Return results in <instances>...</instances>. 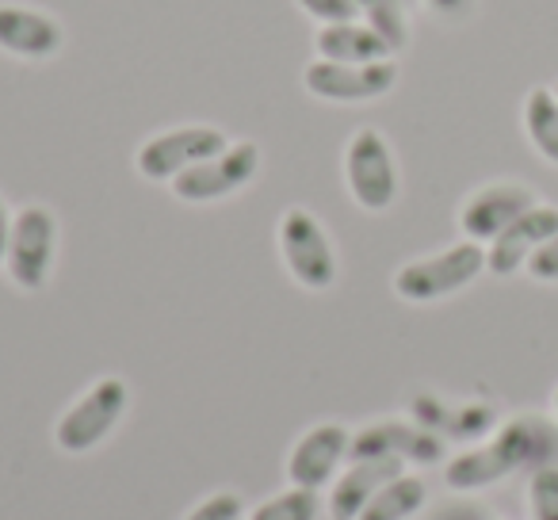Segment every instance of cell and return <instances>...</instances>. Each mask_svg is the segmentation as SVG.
<instances>
[{
	"instance_id": "cell-1",
	"label": "cell",
	"mask_w": 558,
	"mask_h": 520,
	"mask_svg": "<svg viewBox=\"0 0 558 520\" xmlns=\"http://www.w3.org/2000/svg\"><path fill=\"white\" fill-rule=\"evenodd\" d=\"M558 467V418L555 413H517L505 418L482 444H471L444 463V482L456 494H478L512 474Z\"/></svg>"
},
{
	"instance_id": "cell-2",
	"label": "cell",
	"mask_w": 558,
	"mask_h": 520,
	"mask_svg": "<svg viewBox=\"0 0 558 520\" xmlns=\"http://www.w3.org/2000/svg\"><path fill=\"white\" fill-rule=\"evenodd\" d=\"M126 410H131V383L123 375H100L54 421L58 451H65V456H88V451H96L123 425Z\"/></svg>"
},
{
	"instance_id": "cell-3",
	"label": "cell",
	"mask_w": 558,
	"mask_h": 520,
	"mask_svg": "<svg viewBox=\"0 0 558 520\" xmlns=\"http://www.w3.org/2000/svg\"><path fill=\"white\" fill-rule=\"evenodd\" d=\"M486 273V245L478 241H456L448 249H436L428 256H413L395 273V295L402 303L428 306L459 295Z\"/></svg>"
},
{
	"instance_id": "cell-4",
	"label": "cell",
	"mask_w": 558,
	"mask_h": 520,
	"mask_svg": "<svg viewBox=\"0 0 558 520\" xmlns=\"http://www.w3.org/2000/svg\"><path fill=\"white\" fill-rule=\"evenodd\" d=\"M276 245L279 261L288 268V276L303 291H329L341 276V256L329 238V230L322 226V218L306 207H288L279 215L276 226Z\"/></svg>"
},
{
	"instance_id": "cell-5",
	"label": "cell",
	"mask_w": 558,
	"mask_h": 520,
	"mask_svg": "<svg viewBox=\"0 0 558 520\" xmlns=\"http://www.w3.org/2000/svg\"><path fill=\"white\" fill-rule=\"evenodd\" d=\"M344 188L352 203L367 215H387L402 192V172H398L395 146L375 126H360L344 146Z\"/></svg>"
},
{
	"instance_id": "cell-6",
	"label": "cell",
	"mask_w": 558,
	"mask_h": 520,
	"mask_svg": "<svg viewBox=\"0 0 558 520\" xmlns=\"http://www.w3.org/2000/svg\"><path fill=\"white\" fill-rule=\"evenodd\" d=\"M58 215L47 203H27L12 215V238L9 253H4V273H9L12 288L39 295L54 276L58 261Z\"/></svg>"
},
{
	"instance_id": "cell-7",
	"label": "cell",
	"mask_w": 558,
	"mask_h": 520,
	"mask_svg": "<svg viewBox=\"0 0 558 520\" xmlns=\"http://www.w3.org/2000/svg\"><path fill=\"white\" fill-rule=\"evenodd\" d=\"M226 146H230V138H226L222 126H210V123L169 126V131L142 142L138 154H134V169H138V177L154 180V184H172L180 172L222 154Z\"/></svg>"
},
{
	"instance_id": "cell-8",
	"label": "cell",
	"mask_w": 558,
	"mask_h": 520,
	"mask_svg": "<svg viewBox=\"0 0 558 520\" xmlns=\"http://www.w3.org/2000/svg\"><path fill=\"white\" fill-rule=\"evenodd\" d=\"M256 172H260V146L241 138V142H230L222 154L199 161L195 169L180 172L169 188L180 203L203 207V203H222V199H230V195L245 192L256 180Z\"/></svg>"
},
{
	"instance_id": "cell-9",
	"label": "cell",
	"mask_w": 558,
	"mask_h": 520,
	"mask_svg": "<svg viewBox=\"0 0 558 520\" xmlns=\"http://www.w3.org/2000/svg\"><path fill=\"white\" fill-rule=\"evenodd\" d=\"M303 85L322 104H375L395 93L398 62L395 58H383V62L344 65V62L314 58L303 70Z\"/></svg>"
},
{
	"instance_id": "cell-10",
	"label": "cell",
	"mask_w": 558,
	"mask_h": 520,
	"mask_svg": "<svg viewBox=\"0 0 558 520\" xmlns=\"http://www.w3.org/2000/svg\"><path fill=\"white\" fill-rule=\"evenodd\" d=\"M410 418L444 444H482L497 425L501 413L494 402H478V398H444L436 390H417L410 398Z\"/></svg>"
},
{
	"instance_id": "cell-11",
	"label": "cell",
	"mask_w": 558,
	"mask_h": 520,
	"mask_svg": "<svg viewBox=\"0 0 558 520\" xmlns=\"http://www.w3.org/2000/svg\"><path fill=\"white\" fill-rule=\"evenodd\" d=\"M539 203L532 184L524 180H489V184H478L463 203H459V233L466 241H478V245H489L505 226L517 222L524 210H532Z\"/></svg>"
},
{
	"instance_id": "cell-12",
	"label": "cell",
	"mask_w": 558,
	"mask_h": 520,
	"mask_svg": "<svg viewBox=\"0 0 558 520\" xmlns=\"http://www.w3.org/2000/svg\"><path fill=\"white\" fill-rule=\"evenodd\" d=\"M448 444L421 428L413 418H379L352 433L349 459H402L413 467L444 463Z\"/></svg>"
},
{
	"instance_id": "cell-13",
	"label": "cell",
	"mask_w": 558,
	"mask_h": 520,
	"mask_svg": "<svg viewBox=\"0 0 558 520\" xmlns=\"http://www.w3.org/2000/svg\"><path fill=\"white\" fill-rule=\"evenodd\" d=\"M349 448H352V433L341 421H322V425L306 428L288 451V482L303 489H326L337 474L349 463Z\"/></svg>"
},
{
	"instance_id": "cell-14",
	"label": "cell",
	"mask_w": 558,
	"mask_h": 520,
	"mask_svg": "<svg viewBox=\"0 0 558 520\" xmlns=\"http://www.w3.org/2000/svg\"><path fill=\"white\" fill-rule=\"evenodd\" d=\"M65 47V27L58 16L20 4V0H0V50L20 62H50Z\"/></svg>"
},
{
	"instance_id": "cell-15",
	"label": "cell",
	"mask_w": 558,
	"mask_h": 520,
	"mask_svg": "<svg viewBox=\"0 0 558 520\" xmlns=\"http://www.w3.org/2000/svg\"><path fill=\"white\" fill-rule=\"evenodd\" d=\"M558 233V207L555 203H535L532 210L517 218L512 226H505L494 241L486 245V273L497 280L524 273V265L532 261V253Z\"/></svg>"
},
{
	"instance_id": "cell-16",
	"label": "cell",
	"mask_w": 558,
	"mask_h": 520,
	"mask_svg": "<svg viewBox=\"0 0 558 520\" xmlns=\"http://www.w3.org/2000/svg\"><path fill=\"white\" fill-rule=\"evenodd\" d=\"M405 471L402 459H349L344 471L329 482L326 509L333 520H360V512L367 509L375 494L387 486L390 479Z\"/></svg>"
},
{
	"instance_id": "cell-17",
	"label": "cell",
	"mask_w": 558,
	"mask_h": 520,
	"mask_svg": "<svg viewBox=\"0 0 558 520\" xmlns=\"http://www.w3.org/2000/svg\"><path fill=\"white\" fill-rule=\"evenodd\" d=\"M314 55L326 58V62H344V65H364V62L395 58L387 50V43H383L372 27L360 24V20L318 27V35H314Z\"/></svg>"
},
{
	"instance_id": "cell-18",
	"label": "cell",
	"mask_w": 558,
	"mask_h": 520,
	"mask_svg": "<svg viewBox=\"0 0 558 520\" xmlns=\"http://www.w3.org/2000/svg\"><path fill=\"white\" fill-rule=\"evenodd\" d=\"M520 126L535 154L558 169V96L555 88L535 85L520 104Z\"/></svg>"
},
{
	"instance_id": "cell-19",
	"label": "cell",
	"mask_w": 558,
	"mask_h": 520,
	"mask_svg": "<svg viewBox=\"0 0 558 520\" xmlns=\"http://www.w3.org/2000/svg\"><path fill=\"white\" fill-rule=\"evenodd\" d=\"M428 505V486L417 474H398L390 479L379 494L367 501V509L360 512V520H413Z\"/></svg>"
},
{
	"instance_id": "cell-20",
	"label": "cell",
	"mask_w": 558,
	"mask_h": 520,
	"mask_svg": "<svg viewBox=\"0 0 558 520\" xmlns=\"http://www.w3.org/2000/svg\"><path fill=\"white\" fill-rule=\"evenodd\" d=\"M356 20L364 27H372L395 58L410 47L413 27H410V4L405 0H356Z\"/></svg>"
},
{
	"instance_id": "cell-21",
	"label": "cell",
	"mask_w": 558,
	"mask_h": 520,
	"mask_svg": "<svg viewBox=\"0 0 558 520\" xmlns=\"http://www.w3.org/2000/svg\"><path fill=\"white\" fill-rule=\"evenodd\" d=\"M322 517V497L318 489L291 486L276 497H264L245 520H318Z\"/></svg>"
},
{
	"instance_id": "cell-22",
	"label": "cell",
	"mask_w": 558,
	"mask_h": 520,
	"mask_svg": "<svg viewBox=\"0 0 558 520\" xmlns=\"http://www.w3.org/2000/svg\"><path fill=\"white\" fill-rule=\"evenodd\" d=\"M527 517L558 520V467H539L527 474Z\"/></svg>"
},
{
	"instance_id": "cell-23",
	"label": "cell",
	"mask_w": 558,
	"mask_h": 520,
	"mask_svg": "<svg viewBox=\"0 0 558 520\" xmlns=\"http://www.w3.org/2000/svg\"><path fill=\"white\" fill-rule=\"evenodd\" d=\"M184 520H245V505H241V497L230 494V489H218V494L203 497Z\"/></svg>"
},
{
	"instance_id": "cell-24",
	"label": "cell",
	"mask_w": 558,
	"mask_h": 520,
	"mask_svg": "<svg viewBox=\"0 0 558 520\" xmlns=\"http://www.w3.org/2000/svg\"><path fill=\"white\" fill-rule=\"evenodd\" d=\"M295 4L303 9V16H311L318 27L356 20V0H295Z\"/></svg>"
},
{
	"instance_id": "cell-25",
	"label": "cell",
	"mask_w": 558,
	"mask_h": 520,
	"mask_svg": "<svg viewBox=\"0 0 558 520\" xmlns=\"http://www.w3.org/2000/svg\"><path fill=\"white\" fill-rule=\"evenodd\" d=\"M524 273L532 276L535 283H558V233L535 249L532 261L524 265Z\"/></svg>"
},
{
	"instance_id": "cell-26",
	"label": "cell",
	"mask_w": 558,
	"mask_h": 520,
	"mask_svg": "<svg viewBox=\"0 0 558 520\" xmlns=\"http://www.w3.org/2000/svg\"><path fill=\"white\" fill-rule=\"evenodd\" d=\"M421 9H428L444 24H471L478 16V0H421Z\"/></svg>"
},
{
	"instance_id": "cell-27",
	"label": "cell",
	"mask_w": 558,
	"mask_h": 520,
	"mask_svg": "<svg viewBox=\"0 0 558 520\" xmlns=\"http://www.w3.org/2000/svg\"><path fill=\"white\" fill-rule=\"evenodd\" d=\"M433 520H494V517H489V509H482V505L463 501V505H444Z\"/></svg>"
},
{
	"instance_id": "cell-28",
	"label": "cell",
	"mask_w": 558,
	"mask_h": 520,
	"mask_svg": "<svg viewBox=\"0 0 558 520\" xmlns=\"http://www.w3.org/2000/svg\"><path fill=\"white\" fill-rule=\"evenodd\" d=\"M12 215H16V210H9V203H4V195H0V268H4V253H9Z\"/></svg>"
},
{
	"instance_id": "cell-29",
	"label": "cell",
	"mask_w": 558,
	"mask_h": 520,
	"mask_svg": "<svg viewBox=\"0 0 558 520\" xmlns=\"http://www.w3.org/2000/svg\"><path fill=\"white\" fill-rule=\"evenodd\" d=\"M550 406H555V418H558V387H555V398H550Z\"/></svg>"
},
{
	"instance_id": "cell-30",
	"label": "cell",
	"mask_w": 558,
	"mask_h": 520,
	"mask_svg": "<svg viewBox=\"0 0 558 520\" xmlns=\"http://www.w3.org/2000/svg\"><path fill=\"white\" fill-rule=\"evenodd\" d=\"M405 4H410V9H417V4H421V0H405Z\"/></svg>"
},
{
	"instance_id": "cell-31",
	"label": "cell",
	"mask_w": 558,
	"mask_h": 520,
	"mask_svg": "<svg viewBox=\"0 0 558 520\" xmlns=\"http://www.w3.org/2000/svg\"><path fill=\"white\" fill-rule=\"evenodd\" d=\"M550 88H555V96H558V81H555V85H550Z\"/></svg>"
}]
</instances>
